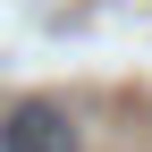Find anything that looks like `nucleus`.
I'll use <instances>...</instances> for the list:
<instances>
[{
    "mask_svg": "<svg viewBox=\"0 0 152 152\" xmlns=\"http://www.w3.org/2000/svg\"><path fill=\"white\" fill-rule=\"evenodd\" d=\"M0 152H76V118H68V102H51V93L17 102L9 118H0Z\"/></svg>",
    "mask_w": 152,
    "mask_h": 152,
    "instance_id": "nucleus-1",
    "label": "nucleus"
}]
</instances>
